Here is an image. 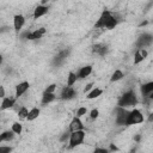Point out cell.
Listing matches in <instances>:
<instances>
[{
    "label": "cell",
    "instance_id": "1",
    "mask_svg": "<svg viewBox=\"0 0 153 153\" xmlns=\"http://www.w3.org/2000/svg\"><path fill=\"white\" fill-rule=\"evenodd\" d=\"M117 25V18L108 10H104L94 24V29H108L112 30Z\"/></svg>",
    "mask_w": 153,
    "mask_h": 153
},
{
    "label": "cell",
    "instance_id": "2",
    "mask_svg": "<svg viewBox=\"0 0 153 153\" xmlns=\"http://www.w3.org/2000/svg\"><path fill=\"white\" fill-rule=\"evenodd\" d=\"M136 104H137V97H136V94H135V92L133 90H129V91L124 92L120 97L117 106L127 109V108H131V106H134Z\"/></svg>",
    "mask_w": 153,
    "mask_h": 153
},
{
    "label": "cell",
    "instance_id": "3",
    "mask_svg": "<svg viewBox=\"0 0 153 153\" xmlns=\"http://www.w3.org/2000/svg\"><path fill=\"white\" fill-rule=\"evenodd\" d=\"M116 115H115V122L117 126H127V120L129 116V111L124 108H116Z\"/></svg>",
    "mask_w": 153,
    "mask_h": 153
},
{
    "label": "cell",
    "instance_id": "4",
    "mask_svg": "<svg viewBox=\"0 0 153 153\" xmlns=\"http://www.w3.org/2000/svg\"><path fill=\"white\" fill-rule=\"evenodd\" d=\"M143 115L139 109H133L129 111V116L127 120V126H133V124H139L143 122Z\"/></svg>",
    "mask_w": 153,
    "mask_h": 153
},
{
    "label": "cell",
    "instance_id": "5",
    "mask_svg": "<svg viewBox=\"0 0 153 153\" xmlns=\"http://www.w3.org/2000/svg\"><path fill=\"white\" fill-rule=\"evenodd\" d=\"M85 139V131L84 130H78V131H73L71 133V137H69V148H75L76 146L81 145L82 141Z\"/></svg>",
    "mask_w": 153,
    "mask_h": 153
},
{
    "label": "cell",
    "instance_id": "6",
    "mask_svg": "<svg viewBox=\"0 0 153 153\" xmlns=\"http://www.w3.org/2000/svg\"><path fill=\"white\" fill-rule=\"evenodd\" d=\"M152 43H153V35L145 32V33H141L139 36V38L136 39V43L135 44H136L137 49H145L146 47L151 45Z\"/></svg>",
    "mask_w": 153,
    "mask_h": 153
},
{
    "label": "cell",
    "instance_id": "7",
    "mask_svg": "<svg viewBox=\"0 0 153 153\" xmlns=\"http://www.w3.org/2000/svg\"><path fill=\"white\" fill-rule=\"evenodd\" d=\"M45 33V29L44 27H39V29H36L33 31H25L22 37L25 38V39H30V41H33V39H39L42 38V36Z\"/></svg>",
    "mask_w": 153,
    "mask_h": 153
},
{
    "label": "cell",
    "instance_id": "8",
    "mask_svg": "<svg viewBox=\"0 0 153 153\" xmlns=\"http://www.w3.org/2000/svg\"><path fill=\"white\" fill-rule=\"evenodd\" d=\"M75 94H76V92L72 86H65L63 90L61 91L60 98L63 99V100H71V99H73L75 97Z\"/></svg>",
    "mask_w": 153,
    "mask_h": 153
},
{
    "label": "cell",
    "instance_id": "9",
    "mask_svg": "<svg viewBox=\"0 0 153 153\" xmlns=\"http://www.w3.org/2000/svg\"><path fill=\"white\" fill-rule=\"evenodd\" d=\"M69 131L73 133V131H78V130H84V124L81 122V120L76 116H74L69 123Z\"/></svg>",
    "mask_w": 153,
    "mask_h": 153
},
{
    "label": "cell",
    "instance_id": "10",
    "mask_svg": "<svg viewBox=\"0 0 153 153\" xmlns=\"http://www.w3.org/2000/svg\"><path fill=\"white\" fill-rule=\"evenodd\" d=\"M68 55H69V50H68V49L61 50L60 53H57V55H55V57H54V60H53V63H54L55 66L62 65V63L66 61V59H67Z\"/></svg>",
    "mask_w": 153,
    "mask_h": 153
},
{
    "label": "cell",
    "instance_id": "11",
    "mask_svg": "<svg viewBox=\"0 0 153 153\" xmlns=\"http://www.w3.org/2000/svg\"><path fill=\"white\" fill-rule=\"evenodd\" d=\"M25 24V17L23 14H16L13 17V27L16 32H19Z\"/></svg>",
    "mask_w": 153,
    "mask_h": 153
},
{
    "label": "cell",
    "instance_id": "12",
    "mask_svg": "<svg viewBox=\"0 0 153 153\" xmlns=\"http://www.w3.org/2000/svg\"><path fill=\"white\" fill-rule=\"evenodd\" d=\"M30 87V84L27 81H22L16 86V98H20Z\"/></svg>",
    "mask_w": 153,
    "mask_h": 153
},
{
    "label": "cell",
    "instance_id": "13",
    "mask_svg": "<svg viewBox=\"0 0 153 153\" xmlns=\"http://www.w3.org/2000/svg\"><path fill=\"white\" fill-rule=\"evenodd\" d=\"M147 55H148V51L146 49H136V51L134 54V63L139 65L147 57Z\"/></svg>",
    "mask_w": 153,
    "mask_h": 153
},
{
    "label": "cell",
    "instance_id": "14",
    "mask_svg": "<svg viewBox=\"0 0 153 153\" xmlns=\"http://www.w3.org/2000/svg\"><path fill=\"white\" fill-rule=\"evenodd\" d=\"M48 10H49V7H48V6L38 5V6L33 10V19H38V18L43 17L44 14H47V13H48Z\"/></svg>",
    "mask_w": 153,
    "mask_h": 153
},
{
    "label": "cell",
    "instance_id": "15",
    "mask_svg": "<svg viewBox=\"0 0 153 153\" xmlns=\"http://www.w3.org/2000/svg\"><path fill=\"white\" fill-rule=\"evenodd\" d=\"M16 99H17L16 97H14V98H13V97H6V98H4L2 102H1V106H0L1 111L12 108V106L16 104Z\"/></svg>",
    "mask_w": 153,
    "mask_h": 153
},
{
    "label": "cell",
    "instance_id": "16",
    "mask_svg": "<svg viewBox=\"0 0 153 153\" xmlns=\"http://www.w3.org/2000/svg\"><path fill=\"white\" fill-rule=\"evenodd\" d=\"M108 50H109V48H108L106 44H100V43H98V44H94V45L92 47V51L96 53V54H98V55H100V56H104V55L108 53Z\"/></svg>",
    "mask_w": 153,
    "mask_h": 153
},
{
    "label": "cell",
    "instance_id": "17",
    "mask_svg": "<svg viewBox=\"0 0 153 153\" xmlns=\"http://www.w3.org/2000/svg\"><path fill=\"white\" fill-rule=\"evenodd\" d=\"M91 73H92V66L91 65H86V66L80 68V71L78 72V76H79V79H85Z\"/></svg>",
    "mask_w": 153,
    "mask_h": 153
},
{
    "label": "cell",
    "instance_id": "18",
    "mask_svg": "<svg viewBox=\"0 0 153 153\" xmlns=\"http://www.w3.org/2000/svg\"><path fill=\"white\" fill-rule=\"evenodd\" d=\"M152 91H153V81L146 82V84H143V85L141 86V94H142L145 98H147L148 94H149Z\"/></svg>",
    "mask_w": 153,
    "mask_h": 153
},
{
    "label": "cell",
    "instance_id": "19",
    "mask_svg": "<svg viewBox=\"0 0 153 153\" xmlns=\"http://www.w3.org/2000/svg\"><path fill=\"white\" fill-rule=\"evenodd\" d=\"M14 133L12 131V130H6V131H4L1 135H0V141L1 142H4V141H12L13 139H14Z\"/></svg>",
    "mask_w": 153,
    "mask_h": 153
},
{
    "label": "cell",
    "instance_id": "20",
    "mask_svg": "<svg viewBox=\"0 0 153 153\" xmlns=\"http://www.w3.org/2000/svg\"><path fill=\"white\" fill-rule=\"evenodd\" d=\"M56 98L55 93H47V92H43V96H42V104H49L51 102H54Z\"/></svg>",
    "mask_w": 153,
    "mask_h": 153
},
{
    "label": "cell",
    "instance_id": "21",
    "mask_svg": "<svg viewBox=\"0 0 153 153\" xmlns=\"http://www.w3.org/2000/svg\"><path fill=\"white\" fill-rule=\"evenodd\" d=\"M78 79H79V76H78L76 73L69 72V73H68V76H67V86H72V87H73V85L76 82Z\"/></svg>",
    "mask_w": 153,
    "mask_h": 153
},
{
    "label": "cell",
    "instance_id": "22",
    "mask_svg": "<svg viewBox=\"0 0 153 153\" xmlns=\"http://www.w3.org/2000/svg\"><path fill=\"white\" fill-rule=\"evenodd\" d=\"M102 93H103V90L99 88V87H96V88H93L91 92H88L86 97H87V99H94V98H98Z\"/></svg>",
    "mask_w": 153,
    "mask_h": 153
},
{
    "label": "cell",
    "instance_id": "23",
    "mask_svg": "<svg viewBox=\"0 0 153 153\" xmlns=\"http://www.w3.org/2000/svg\"><path fill=\"white\" fill-rule=\"evenodd\" d=\"M124 76V74H123V72L121 71V69H116L114 73H112V75H111V78H110V81L111 82H115V81H118V80H121L122 78Z\"/></svg>",
    "mask_w": 153,
    "mask_h": 153
},
{
    "label": "cell",
    "instance_id": "24",
    "mask_svg": "<svg viewBox=\"0 0 153 153\" xmlns=\"http://www.w3.org/2000/svg\"><path fill=\"white\" fill-rule=\"evenodd\" d=\"M39 114H41V111H39L38 108H32V109L29 111L27 121H33V120H36V118L39 116Z\"/></svg>",
    "mask_w": 153,
    "mask_h": 153
},
{
    "label": "cell",
    "instance_id": "25",
    "mask_svg": "<svg viewBox=\"0 0 153 153\" xmlns=\"http://www.w3.org/2000/svg\"><path fill=\"white\" fill-rule=\"evenodd\" d=\"M29 111L25 106H22L19 110H18V117L19 120H27V116H29Z\"/></svg>",
    "mask_w": 153,
    "mask_h": 153
},
{
    "label": "cell",
    "instance_id": "26",
    "mask_svg": "<svg viewBox=\"0 0 153 153\" xmlns=\"http://www.w3.org/2000/svg\"><path fill=\"white\" fill-rule=\"evenodd\" d=\"M11 130L14 133V134H20L23 131V126L19 123V122H14L11 127Z\"/></svg>",
    "mask_w": 153,
    "mask_h": 153
},
{
    "label": "cell",
    "instance_id": "27",
    "mask_svg": "<svg viewBox=\"0 0 153 153\" xmlns=\"http://www.w3.org/2000/svg\"><path fill=\"white\" fill-rule=\"evenodd\" d=\"M86 112H87V108H85V106H80V108L76 110V114H75V116L80 118L81 116L86 115Z\"/></svg>",
    "mask_w": 153,
    "mask_h": 153
},
{
    "label": "cell",
    "instance_id": "28",
    "mask_svg": "<svg viewBox=\"0 0 153 153\" xmlns=\"http://www.w3.org/2000/svg\"><path fill=\"white\" fill-rule=\"evenodd\" d=\"M69 137H71V131H66V133H63V134L60 136V141H61V142H66L67 140L69 141Z\"/></svg>",
    "mask_w": 153,
    "mask_h": 153
},
{
    "label": "cell",
    "instance_id": "29",
    "mask_svg": "<svg viewBox=\"0 0 153 153\" xmlns=\"http://www.w3.org/2000/svg\"><path fill=\"white\" fill-rule=\"evenodd\" d=\"M55 90H56V84H50V85L45 88V91H44V92H47V93H54V92H55Z\"/></svg>",
    "mask_w": 153,
    "mask_h": 153
},
{
    "label": "cell",
    "instance_id": "30",
    "mask_svg": "<svg viewBox=\"0 0 153 153\" xmlns=\"http://www.w3.org/2000/svg\"><path fill=\"white\" fill-rule=\"evenodd\" d=\"M12 152V147L10 146H0V153H11Z\"/></svg>",
    "mask_w": 153,
    "mask_h": 153
},
{
    "label": "cell",
    "instance_id": "31",
    "mask_svg": "<svg viewBox=\"0 0 153 153\" xmlns=\"http://www.w3.org/2000/svg\"><path fill=\"white\" fill-rule=\"evenodd\" d=\"M98 116H99V111H98V109H92L91 112H90V117H91L92 120H96Z\"/></svg>",
    "mask_w": 153,
    "mask_h": 153
},
{
    "label": "cell",
    "instance_id": "32",
    "mask_svg": "<svg viewBox=\"0 0 153 153\" xmlns=\"http://www.w3.org/2000/svg\"><path fill=\"white\" fill-rule=\"evenodd\" d=\"M92 87H93V82H90V84H87V85L85 86V88H84V93H86V92H87V93H88V92H91V91L93 90Z\"/></svg>",
    "mask_w": 153,
    "mask_h": 153
},
{
    "label": "cell",
    "instance_id": "33",
    "mask_svg": "<svg viewBox=\"0 0 153 153\" xmlns=\"http://www.w3.org/2000/svg\"><path fill=\"white\" fill-rule=\"evenodd\" d=\"M93 153H109V151L108 149H105V148H96L94 151H93Z\"/></svg>",
    "mask_w": 153,
    "mask_h": 153
},
{
    "label": "cell",
    "instance_id": "34",
    "mask_svg": "<svg viewBox=\"0 0 153 153\" xmlns=\"http://www.w3.org/2000/svg\"><path fill=\"white\" fill-rule=\"evenodd\" d=\"M0 97L4 99V98H6V94H5V88H4V86H0Z\"/></svg>",
    "mask_w": 153,
    "mask_h": 153
},
{
    "label": "cell",
    "instance_id": "35",
    "mask_svg": "<svg viewBox=\"0 0 153 153\" xmlns=\"http://www.w3.org/2000/svg\"><path fill=\"white\" fill-rule=\"evenodd\" d=\"M110 148H111V151H117V147H116L115 145H111V146H110Z\"/></svg>",
    "mask_w": 153,
    "mask_h": 153
},
{
    "label": "cell",
    "instance_id": "36",
    "mask_svg": "<svg viewBox=\"0 0 153 153\" xmlns=\"http://www.w3.org/2000/svg\"><path fill=\"white\" fill-rule=\"evenodd\" d=\"M147 98H148V99H152V100H153V91H152V92H151V93L148 94V97H147Z\"/></svg>",
    "mask_w": 153,
    "mask_h": 153
},
{
    "label": "cell",
    "instance_id": "37",
    "mask_svg": "<svg viewBox=\"0 0 153 153\" xmlns=\"http://www.w3.org/2000/svg\"><path fill=\"white\" fill-rule=\"evenodd\" d=\"M148 121H149V122H152V121H153V112L149 115V117H148Z\"/></svg>",
    "mask_w": 153,
    "mask_h": 153
},
{
    "label": "cell",
    "instance_id": "38",
    "mask_svg": "<svg viewBox=\"0 0 153 153\" xmlns=\"http://www.w3.org/2000/svg\"><path fill=\"white\" fill-rule=\"evenodd\" d=\"M139 140H140V135H136L135 136V141H139Z\"/></svg>",
    "mask_w": 153,
    "mask_h": 153
},
{
    "label": "cell",
    "instance_id": "39",
    "mask_svg": "<svg viewBox=\"0 0 153 153\" xmlns=\"http://www.w3.org/2000/svg\"><path fill=\"white\" fill-rule=\"evenodd\" d=\"M135 152H136V148H131L130 149V153H135Z\"/></svg>",
    "mask_w": 153,
    "mask_h": 153
},
{
    "label": "cell",
    "instance_id": "40",
    "mask_svg": "<svg viewBox=\"0 0 153 153\" xmlns=\"http://www.w3.org/2000/svg\"><path fill=\"white\" fill-rule=\"evenodd\" d=\"M152 23H153V19H152Z\"/></svg>",
    "mask_w": 153,
    "mask_h": 153
}]
</instances>
